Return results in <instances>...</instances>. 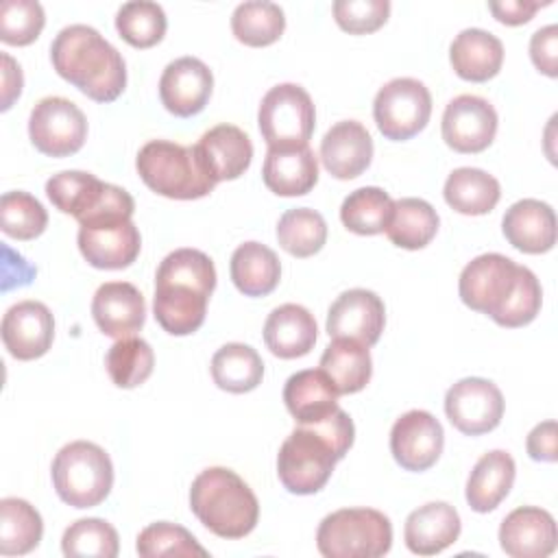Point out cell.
<instances>
[{
    "label": "cell",
    "instance_id": "cell-1",
    "mask_svg": "<svg viewBox=\"0 0 558 558\" xmlns=\"http://www.w3.org/2000/svg\"><path fill=\"white\" fill-rule=\"evenodd\" d=\"M353 438V421L342 408L318 423L299 425L279 447V482L292 495L318 493L329 482L336 462L351 449Z\"/></svg>",
    "mask_w": 558,
    "mask_h": 558
},
{
    "label": "cell",
    "instance_id": "cell-2",
    "mask_svg": "<svg viewBox=\"0 0 558 558\" xmlns=\"http://www.w3.org/2000/svg\"><path fill=\"white\" fill-rule=\"evenodd\" d=\"M52 68L96 102H113L126 87L122 54L92 26L72 24L50 46Z\"/></svg>",
    "mask_w": 558,
    "mask_h": 558
},
{
    "label": "cell",
    "instance_id": "cell-3",
    "mask_svg": "<svg viewBox=\"0 0 558 558\" xmlns=\"http://www.w3.org/2000/svg\"><path fill=\"white\" fill-rule=\"evenodd\" d=\"M190 508L220 538H244L259 519L255 493L235 471L225 466H209L194 477Z\"/></svg>",
    "mask_w": 558,
    "mask_h": 558
},
{
    "label": "cell",
    "instance_id": "cell-4",
    "mask_svg": "<svg viewBox=\"0 0 558 558\" xmlns=\"http://www.w3.org/2000/svg\"><path fill=\"white\" fill-rule=\"evenodd\" d=\"M142 181L166 198L194 201L207 196L216 181L207 172L196 144L183 146L168 140L146 142L135 159Z\"/></svg>",
    "mask_w": 558,
    "mask_h": 558
},
{
    "label": "cell",
    "instance_id": "cell-5",
    "mask_svg": "<svg viewBox=\"0 0 558 558\" xmlns=\"http://www.w3.org/2000/svg\"><path fill=\"white\" fill-rule=\"evenodd\" d=\"M52 484L59 499L72 508H94L107 499L113 486L109 453L89 440L61 447L52 460Z\"/></svg>",
    "mask_w": 558,
    "mask_h": 558
},
{
    "label": "cell",
    "instance_id": "cell-6",
    "mask_svg": "<svg viewBox=\"0 0 558 558\" xmlns=\"http://www.w3.org/2000/svg\"><path fill=\"white\" fill-rule=\"evenodd\" d=\"M392 523L373 508H342L327 514L316 532L325 558H379L390 551Z\"/></svg>",
    "mask_w": 558,
    "mask_h": 558
},
{
    "label": "cell",
    "instance_id": "cell-7",
    "mask_svg": "<svg viewBox=\"0 0 558 558\" xmlns=\"http://www.w3.org/2000/svg\"><path fill=\"white\" fill-rule=\"evenodd\" d=\"M257 124L268 146L307 144L314 133L316 109L301 85L281 83L270 87L262 98Z\"/></svg>",
    "mask_w": 558,
    "mask_h": 558
},
{
    "label": "cell",
    "instance_id": "cell-8",
    "mask_svg": "<svg viewBox=\"0 0 558 558\" xmlns=\"http://www.w3.org/2000/svg\"><path fill=\"white\" fill-rule=\"evenodd\" d=\"M432 116V94L418 81L399 76L379 87L373 100V118L386 140L403 142L425 129Z\"/></svg>",
    "mask_w": 558,
    "mask_h": 558
},
{
    "label": "cell",
    "instance_id": "cell-9",
    "mask_svg": "<svg viewBox=\"0 0 558 558\" xmlns=\"http://www.w3.org/2000/svg\"><path fill=\"white\" fill-rule=\"evenodd\" d=\"M517 279L519 264L501 253H484L462 268L458 292L466 307L497 320L517 288Z\"/></svg>",
    "mask_w": 558,
    "mask_h": 558
},
{
    "label": "cell",
    "instance_id": "cell-10",
    "mask_svg": "<svg viewBox=\"0 0 558 558\" xmlns=\"http://www.w3.org/2000/svg\"><path fill=\"white\" fill-rule=\"evenodd\" d=\"M28 135L39 153L48 157H70L85 144L87 120L72 100L46 96L31 111Z\"/></svg>",
    "mask_w": 558,
    "mask_h": 558
},
{
    "label": "cell",
    "instance_id": "cell-11",
    "mask_svg": "<svg viewBox=\"0 0 558 558\" xmlns=\"http://www.w3.org/2000/svg\"><path fill=\"white\" fill-rule=\"evenodd\" d=\"M76 242L87 264L100 270L131 266L142 248L140 231L126 216H98L78 225Z\"/></svg>",
    "mask_w": 558,
    "mask_h": 558
},
{
    "label": "cell",
    "instance_id": "cell-12",
    "mask_svg": "<svg viewBox=\"0 0 558 558\" xmlns=\"http://www.w3.org/2000/svg\"><path fill=\"white\" fill-rule=\"evenodd\" d=\"M445 414L458 432L482 436L501 423L504 395L490 379L464 377L447 390Z\"/></svg>",
    "mask_w": 558,
    "mask_h": 558
},
{
    "label": "cell",
    "instance_id": "cell-13",
    "mask_svg": "<svg viewBox=\"0 0 558 558\" xmlns=\"http://www.w3.org/2000/svg\"><path fill=\"white\" fill-rule=\"evenodd\" d=\"M495 107L475 94H462L447 102L442 113V140L456 153H482L497 133Z\"/></svg>",
    "mask_w": 558,
    "mask_h": 558
},
{
    "label": "cell",
    "instance_id": "cell-14",
    "mask_svg": "<svg viewBox=\"0 0 558 558\" xmlns=\"http://www.w3.org/2000/svg\"><path fill=\"white\" fill-rule=\"evenodd\" d=\"M445 447L440 421L427 410H410L401 414L390 429V453L405 471H427L436 464Z\"/></svg>",
    "mask_w": 558,
    "mask_h": 558
},
{
    "label": "cell",
    "instance_id": "cell-15",
    "mask_svg": "<svg viewBox=\"0 0 558 558\" xmlns=\"http://www.w3.org/2000/svg\"><path fill=\"white\" fill-rule=\"evenodd\" d=\"M386 325L384 301L364 288L342 292L327 312L329 338L355 340L364 347H373Z\"/></svg>",
    "mask_w": 558,
    "mask_h": 558
},
{
    "label": "cell",
    "instance_id": "cell-16",
    "mask_svg": "<svg viewBox=\"0 0 558 558\" xmlns=\"http://www.w3.org/2000/svg\"><path fill=\"white\" fill-rule=\"evenodd\" d=\"M211 70L196 57H179L170 61L159 78L161 105L177 118L201 113L211 96Z\"/></svg>",
    "mask_w": 558,
    "mask_h": 558
},
{
    "label": "cell",
    "instance_id": "cell-17",
    "mask_svg": "<svg viewBox=\"0 0 558 558\" xmlns=\"http://www.w3.org/2000/svg\"><path fill=\"white\" fill-rule=\"evenodd\" d=\"M0 331L4 349L15 360L28 362L48 353L54 338V318L44 303L20 301L7 310Z\"/></svg>",
    "mask_w": 558,
    "mask_h": 558
},
{
    "label": "cell",
    "instance_id": "cell-18",
    "mask_svg": "<svg viewBox=\"0 0 558 558\" xmlns=\"http://www.w3.org/2000/svg\"><path fill=\"white\" fill-rule=\"evenodd\" d=\"M556 541L554 517L536 506L514 508L499 525V545L512 558H547Z\"/></svg>",
    "mask_w": 558,
    "mask_h": 558
},
{
    "label": "cell",
    "instance_id": "cell-19",
    "mask_svg": "<svg viewBox=\"0 0 558 558\" xmlns=\"http://www.w3.org/2000/svg\"><path fill=\"white\" fill-rule=\"evenodd\" d=\"M92 316L105 336L131 338L144 327L146 303L133 283L107 281L92 299Z\"/></svg>",
    "mask_w": 558,
    "mask_h": 558
},
{
    "label": "cell",
    "instance_id": "cell-20",
    "mask_svg": "<svg viewBox=\"0 0 558 558\" xmlns=\"http://www.w3.org/2000/svg\"><path fill=\"white\" fill-rule=\"evenodd\" d=\"M373 159V140L366 126L357 120L336 122L320 140V161L325 170L340 179L360 177Z\"/></svg>",
    "mask_w": 558,
    "mask_h": 558
},
{
    "label": "cell",
    "instance_id": "cell-21",
    "mask_svg": "<svg viewBox=\"0 0 558 558\" xmlns=\"http://www.w3.org/2000/svg\"><path fill=\"white\" fill-rule=\"evenodd\" d=\"M262 179L277 196H303L318 181V159L307 144L268 146Z\"/></svg>",
    "mask_w": 558,
    "mask_h": 558
},
{
    "label": "cell",
    "instance_id": "cell-22",
    "mask_svg": "<svg viewBox=\"0 0 558 558\" xmlns=\"http://www.w3.org/2000/svg\"><path fill=\"white\" fill-rule=\"evenodd\" d=\"M209 296V292L190 283L155 281V320L172 336L194 333L205 323Z\"/></svg>",
    "mask_w": 558,
    "mask_h": 558
},
{
    "label": "cell",
    "instance_id": "cell-23",
    "mask_svg": "<svg viewBox=\"0 0 558 558\" xmlns=\"http://www.w3.org/2000/svg\"><path fill=\"white\" fill-rule=\"evenodd\" d=\"M501 231L521 253H547L556 244V214L551 205L543 201L523 198L506 209Z\"/></svg>",
    "mask_w": 558,
    "mask_h": 558
},
{
    "label": "cell",
    "instance_id": "cell-24",
    "mask_svg": "<svg viewBox=\"0 0 558 558\" xmlns=\"http://www.w3.org/2000/svg\"><path fill=\"white\" fill-rule=\"evenodd\" d=\"M460 514L447 501H429L412 510L403 525V541L412 554L434 556L460 536Z\"/></svg>",
    "mask_w": 558,
    "mask_h": 558
},
{
    "label": "cell",
    "instance_id": "cell-25",
    "mask_svg": "<svg viewBox=\"0 0 558 558\" xmlns=\"http://www.w3.org/2000/svg\"><path fill=\"white\" fill-rule=\"evenodd\" d=\"M196 150L216 183L244 174L253 159L251 137L233 124H216L203 133Z\"/></svg>",
    "mask_w": 558,
    "mask_h": 558
},
{
    "label": "cell",
    "instance_id": "cell-26",
    "mask_svg": "<svg viewBox=\"0 0 558 558\" xmlns=\"http://www.w3.org/2000/svg\"><path fill=\"white\" fill-rule=\"evenodd\" d=\"M318 338V327L310 310L296 303L275 307L264 323V342L272 355L294 360L307 355Z\"/></svg>",
    "mask_w": 558,
    "mask_h": 558
},
{
    "label": "cell",
    "instance_id": "cell-27",
    "mask_svg": "<svg viewBox=\"0 0 558 558\" xmlns=\"http://www.w3.org/2000/svg\"><path fill=\"white\" fill-rule=\"evenodd\" d=\"M283 403L299 425H310L338 410V390L323 368H305L288 377Z\"/></svg>",
    "mask_w": 558,
    "mask_h": 558
},
{
    "label": "cell",
    "instance_id": "cell-28",
    "mask_svg": "<svg viewBox=\"0 0 558 558\" xmlns=\"http://www.w3.org/2000/svg\"><path fill=\"white\" fill-rule=\"evenodd\" d=\"M449 61L460 78L484 83L501 70L504 44L484 28H464L451 41Z\"/></svg>",
    "mask_w": 558,
    "mask_h": 558
},
{
    "label": "cell",
    "instance_id": "cell-29",
    "mask_svg": "<svg viewBox=\"0 0 558 558\" xmlns=\"http://www.w3.org/2000/svg\"><path fill=\"white\" fill-rule=\"evenodd\" d=\"M517 466L508 451L495 449L484 453L469 480H466V504L475 512H490L495 510L510 493L514 484Z\"/></svg>",
    "mask_w": 558,
    "mask_h": 558
},
{
    "label": "cell",
    "instance_id": "cell-30",
    "mask_svg": "<svg viewBox=\"0 0 558 558\" xmlns=\"http://www.w3.org/2000/svg\"><path fill=\"white\" fill-rule=\"evenodd\" d=\"M229 272L244 296H266L281 279V264L277 253L266 244L244 242L233 251Z\"/></svg>",
    "mask_w": 558,
    "mask_h": 558
},
{
    "label": "cell",
    "instance_id": "cell-31",
    "mask_svg": "<svg viewBox=\"0 0 558 558\" xmlns=\"http://www.w3.org/2000/svg\"><path fill=\"white\" fill-rule=\"evenodd\" d=\"M442 196L451 209L464 216H484L495 209L501 196L499 181L480 168H456L442 187Z\"/></svg>",
    "mask_w": 558,
    "mask_h": 558
},
{
    "label": "cell",
    "instance_id": "cell-32",
    "mask_svg": "<svg viewBox=\"0 0 558 558\" xmlns=\"http://www.w3.org/2000/svg\"><path fill=\"white\" fill-rule=\"evenodd\" d=\"M320 368L333 381L338 395H353L371 381L373 360L368 347L355 340L333 338L320 355Z\"/></svg>",
    "mask_w": 558,
    "mask_h": 558
},
{
    "label": "cell",
    "instance_id": "cell-33",
    "mask_svg": "<svg viewBox=\"0 0 558 558\" xmlns=\"http://www.w3.org/2000/svg\"><path fill=\"white\" fill-rule=\"evenodd\" d=\"M107 187L109 183L89 172L63 170L46 181V196L59 211L83 220L102 203Z\"/></svg>",
    "mask_w": 558,
    "mask_h": 558
},
{
    "label": "cell",
    "instance_id": "cell-34",
    "mask_svg": "<svg viewBox=\"0 0 558 558\" xmlns=\"http://www.w3.org/2000/svg\"><path fill=\"white\" fill-rule=\"evenodd\" d=\"M438 225H440V218L427 201L399 198L392 205V216L384 233L395 246L416 251L427 246L434 240Z\"/></svg>",
    "mask_w": 558,
    "mask_h": 558
},
{
    "label": "cell",
    "instance_id": "cell-35",
    "mask_svg": "<svg viewBox=\"0 0 558 558\" xmlns=\"http://www.w3.org/2000/svg\"><path fill=\"white\" fill-rule=\"evenodd\" d=\"M211 377L220 390L242 395L262 384L264 362L259 353L242 342L220 347L211 357Z\"/></svg>",
    "mask_w": 558,
    "mask_h": 558
},
{
    "label": "cell",
    "instance_id": "cell-36",
    "mask_svg": "<svg viewBox=\"0 0 558 558\" xmlns=\"http://www.w3.org/2000/svg\"><path fill=\"white\" fill-rule=\"evenodd\" d=\"M44 534L41 514L20 497L0 501V554L22 556L33 551Z\"/></svg>",
    "mask_w": 558,
    "mask_h": 558
},
{
    "label": "cell",
    "instance_id": "cell-37",
    "mask_svg": "<svg viewBox=\"0 0 558 558\" xmlns=\"http://www.w3.org/2000/svg\"><path fill=\"white\" fill-rule=\"evenodd\" d=\"M286 28L283 9L268 0H248L233 9L231 31L244 46L262 48L275 44Z\"/></svg>",
    "mask_w": 558,
    "mask_h": 558
},
{
    "label": "cell",
    "instance_id": "cell-38",
    "mask_svg": "<svg viewBox=\"0 0 558 558\" xmlns=\"http://www.w3.org/2000/svg\"><path fill=\"white\" fill-rule=\"evenodd\" d=\"M392 205L395 201L381 187H360L342 201L340 220L357 235H377L386 231Z\"/></svg>",
    "mask_w": 558,
    "mask_h": 558
},
{
    "label": "cell",
    "instance_id": "cell-39",
    "mask_svg": "<svg viewBox=\"0 0 558 558\" xmlns=\"http://www.w3.org/2000/svg\"><path fill=\"white\" fill-rule=\"evenodd\" d=\"M277 240L292 257H312L327 242V222L310 207L288 209L277 222Z\"/></svg>",
    "mask_w": 558,
    "mask_h": 558
},
{
    "label": "cell",
    "instance_id": "cell-40",
    "mask_svg": "<svg viewBox=\"0 0 558 558\" xmlns=\"http://www.w3.org/2000/svg\"><path fill=\"white\" fill-rule=\"evenodd\" d=\"M168 20L161 4L150 0L126 2L116 13V31L133 48H150L166 35Z\"/></svg>",
    "mask_w": 558,
    "mask_h": 558
},
{
    "label": "cell",
    "instance_id": "cell-41",
    "mask_svg": "<svg viewBox=\"0 0 558 558\" xmlns=\"http://www.w3.org/2000/svg\"><path fill=\"white\" fill-rule=\"evenodd\" d=\"M105 366L118 388H137L150 377L155 353L142 338H120L109 347Z\"/></svg>",
    "mask_w": 558,
    "mask_h": 558
},
{
    "label": "cell",
    "instance_id": "cell-42",
    "mask_svg": "<svg viewBox=\"0 0 558 558\" xmlns=\"http://www.w3.org/2000/svg\"><path fill=\"white\" fill-rule=\"evenodd\" d=\"M61 549L68 558H116L120 538L111 523L105 519H78L61 538Z\"/></svg>",
    "mask_w": 558,
    "mask_h": 558
},
{
    "label": "cell",
    "instance_id": "cell-43",
    "mask_svg": "<svg viewBox=\"0 0 558 558\" xmlns=\"http://www.w3.org/2000/svg\"><path fill=\"white\" fill-rule=\"evenodd\" d=\"M48 214L44 205L28 192L13 190L0 198V227L4 235L15 240H33L44 233Z\"/></svg>",
    "mask_w": 558,
    "mask_h": 558
},
{
    "label": "cell",
    "instance_id": "cell-44",
    "mask_svg": "<svg viewBox=\"0 0 558 558\" xmlns=\"http://www.w3.org/2000/svg\"><path fill=\"white\" fill-rule=\"evenodd\" d=\"M135 549L142 558H161V556H207V549L187 532L183 525L157 521L146 525L137 534Z\"/></svg>",
    "mask_w": 558,
    "mask_h": 558
},
{
    "label": "cell",
    "instance_id": "cell-45",
    "mask_svg": "<svg viewBox=\"0 0 558 558\" xmlns=\"http://www.w3.org/2000/svg\"><path fill=\"white\" fill-rule=\"evenodd\" d=\"M155 281H181L211 294L216 288V268L203 251L177 248L161 259Z\"/></svg>",
    "mask_w": 558,
    "mask_h": 558
},
{
    "label": "cell",
    "instance_id": "cell-46",
    "mask_svg": "<svg viewBox=\"0 0 558 558\" xmlns=\"http://www.w3.org/2000/svg\"><path fill=\"white\" fill-rule=\"evenodd\" d=\"M44 24V9L35 0H7L0 7V39L9 46L33 44Z\"/></svg>",
    "mask_w": 558,
    "mask_h": 558
},
{
    "label": "cell",
    "instance_id": "cell-47",
    "mask_svg": "<svg viewBox=\"0 0 558 558\" xmlns=\"http://www.w3.org/2000/svg\"><path fill=\"white\" fill-rule=\"evenodd\" d=\"M541 303H543V290L536 275L530 268L519 266L517 288L495 323L508 329L523 327L536 318V314L541 312Z\"/></svg>",
    "mask_w": 558,
    "mask_h": 558
},
{
    "label": "cell",
    "instance_id": "cell-48",
    "mask_svg": "<svg viewBox=\"0 0 558 558\" xmlns=\"http://www.w3.org/2000/svg\"><path fill=\"white\" fill-rule=\"evenodd\" d=\"M336 24L351 35H366L381 28L390 15L388 0H336Z\"/></svg>",
    "mask_w": 558,
    "mask_h": 558
},
{
    "label": "cell",
    "instance_id": "cell-49",
    "mask_svg": "<svg viewBox=\"0 0 558 558\" xmlns=\"http://www.w3.org/2000/svg\"><path fill=\"white\" fill-rule=\"evenodd\" d=\"M530 59L538 72L558 76V26L547 24L538 28L530 39Z\"/></svg>",
    "mask_w": 558,
    "mask_h": 558
},
{
    "label": "cell",
    "instance_id": "cell-50",
    "mask_svg": "<svg viewBox=\"0 0 558 558\" xmlns=\"http://www.w3.org/2000/svg\"><path fill=\"white\" fill-rule=\"evenodd\" d=\"M558 429L556 421H543L527 434V456L536 462H556L558 460Z\"/></svg>",
    "mask_w": 558,
    "mask_h": 558
},
{
    "label": "cell",
    "instance_id": "cell-51",
    "mask_svg": "<svg viewBox=\"0 0 558 558\" xmlns=\"http://www.w3.org/2000/svg\"><path fill=\"white\" fill-rule=\"evenodd\" d=\"M547 2H532V0H501V2H488L490 13L497 22L508 26H519L532 20V15L545 7Z\"/></svg>",
    "mask_w": 558,
    "mask_h": 558
},
{
    "label": "cell",
    "instance_id": "cell-52",
    "mask_svg": "<svg viewBox=\"0 0 558 558\" xmlns=\"http://www.w3.org/2000/svg\"><path fill=\"white\" fill-rule=\"evenodd\" d=\"M22 85H24V78H22V70L20 65L4 52L2 54V111H7L13 100L22 94Z\"/></svg>",
    "mask_w": 558,
    "mask_h": 558
}]
</instances>
